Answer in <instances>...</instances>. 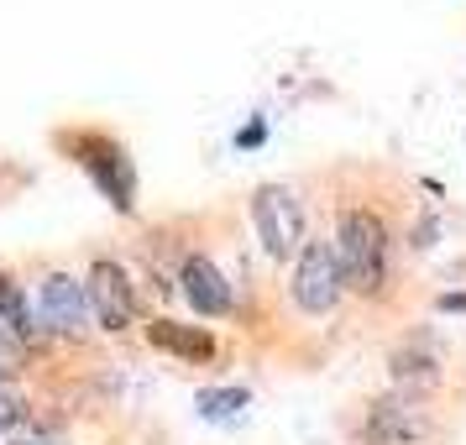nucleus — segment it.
Returning a JSON list of instances; mask_svg holds the SVG:
<instances>
[{
    "label": "nucleus",
    "instance_id": "f03ea898",
    "mask_svg": "<svg viewBox=\"0 0 466 445\" xmlns=\"http://www.w3.org/2000/svg\"><path fill=\"white\" fill-rule=\"evenodd\" d=\"M346 294V273H340V252L330 236H304L294 262V304L304 315H330Z\"/></svg>",
    "mask_w": 466,
    "mask_h": 445
},
{
    "label": "nucleus",
    "instance_id": "4468645a",
    "mask_svg": "<svg viewBox=\"0 0 466 445\" xmlns=\"http://www.w3.org/2000/svg\"><path fill=\"white\" fill-rule=\"evenodd\" d=\"M5 382H11V361H0V388H5Z\"/></svg>",
    "mask_w": 466,
    "mask_h": 445
},
{
    "label": "nucleus",
    "instance_id": "423d86ee",
    "mask_svg": "<svg viewBox=\"0 0 466 445\" xmlns=\"http://www.w3.org/2000/svg\"><path fill=\"white\" fill-rule=\"evenodd\" d=\"M85 288H89V304H95L100 330H127L131 325V283H127V273H121L110 257H100V262L89 268Z\"/></svg>",
    "mask_w": 466,
    "mask_h": 445
},
{
    "label": "nucleus",
    "instance_id": "9d476101",
    "mask_svg": "<svg viewBox=\"0 0 466 445\" xmlns=\"http://www.w3.org/2000/svg\"><path fill=\"white\" fill-rule=\"evenodd\" d=\"M0 319L16 330V340H32V336H37L32 309H26V298H22V288H16V278H11V273H0Z\"/></svg>",
    "mask_w": 466,
    "mask_h": 445
},
{
    "label": "nucleus",
    "instance_id": "6e6552de",
    "mask_svg": "<svg viewBox=\"0 0 466 445\" xmlns=\"http://www.w3.org/2000/svg\"><path fill=\"white\" fill-rule=\"evenodd\" d=\"M184 294H189V304L199 315H210V319L231 309V288H226V278L215 273L210 257H189L184 262Z\"/></svg>",
    "mask_w": 466,
    "mask_h": 445
},
{
    "label": "nucleus",
    "instance_id": "1a4fd4ad",
    "mask_svg": "<svg viewBox=\"0 0 466 445\" xmlns=\"http://www.w3.org/2000/svg\"><path fill=\"white\" fill-rule=\"evenodd\" d=\"M147 336H152V346H168V351H184L189 361H205V357L215 351L205 330H184V325H173V319H157V325H152Z\"/></svg>",
    "mask_w": 466,
    "mask_h": 445
},
{
    "label": "nucleus",
    "instance_id": "ddd939ff",
    "mask_svg": "<svg viewBox=\"0 0 466 445\" xmlns=\"http://www.w3.org/2000/svg\"><path fill=\"white\" fill-rule=\"evenodd\" d=\"M441 309H445V315H451V309L466 315V294H441Z\"/></svg>",
    "mask_w": 466,
    "mask_h": 445
},
{
    "label": "nucleus",
    "instance_id": "f8f14e48",
    "mask_svg": "<svg viewBox=\"0 0 466 445\" xmlns=\"http://www.w3.org/2000/svg\"><path fill=\"white\" fill-rule=\"evenodd\" d=\"M16 346H22V340H16V330L0 319V361H11V367H16Z\"/></svg>",
    "mask_w": 466,
    "mask_h": 445
},
{
    "label": "nucleus",
    "instance_id": "f257e3e1",
    "mask_svg": "<svg viewBox=\"0 0 466 445\" xmlns=\"http://www.w3.org/2000/svg\"><path fill=\"white\" fill-rule=\"evenodd\" d=\"M336 252L346 288L357 294H378L388 278V226L372 210H340L336 220Z\"/></svg>",
    "mask_w": 466,
    "mask_h": 445
},
{
    "label": "nucleus",
    "instance_id": "7ed1b4c3",
    "mask_svg": "<svg viewBox=\"0 0 466 445\" xmlns=\"http://www.w3.org/2000/svg\"><path fill=\"white\" fill-rule=\"evenodd\" d=\"M252 226L262 236L268 257H278V262L304 247V210H299V199L289 184H262L252 194Z\"/></svg>",
    "mask_w": 466,
    "mask_h": 445
},
{
    "label": "nucleus",
    "instance_id": "2eb2a0df",
    "mask_svg": "<svg viewBox=\"0 0 466 445\" xmlns=\"http://www.w3.org/2000/svg\"><path fill=\"white\" fill-rule=\"evenodd\" d=\"M5 445H37V440H5Z\"/></svg>",
    "mask_w": 466,
    "mask_h": 445
},
{
    "label": "nucleus",
    "instance_id": "20e7f679",
    "mask_svg": "<svg viewBox=\"0 0 466 445\" xmlns=\"http://www.w3.org/2000/svg\"><path fill=\"white\" fill-rule=\"evenodd\" d=\"M361 435H367V445H420L430 435V414L409 393H382V399L367 403Z\"/></svg>",
    "mask_w": 466,
    "mask_h": 445
},
{
    "label": "nucleus",
    "instance_id": "0eeeda50",
    "mask_svg": "<svg viewBox=\"0 0 466 445\" xmlns=\"http://www.w3.org/2000/svg\"><path fill=\"white\" fill-rule=\"evenodd\" d=\"M388 372H393V382H399V393H409V399H424V393H435L441 388V357L430 351V346H399L393 357H388Z\"/></svg>",
    "mask_w": 466,
    "mask_h": 445
},
{
    "label": "nucleus",
    "instance_id": "9b49d317",
    "mask_svg": "<svg viewBox=\"0 0 466 445\" xmlns=\"http://www.w3.org/2000/svg\"><path fill=\"white\" fill-rule=\"evenodd\" d=\"M236 409H247V388H199V414L205 420H226Z\"/></svg>",
    "mask_w": 466,
    "mask_h": 445
},
{
    "label": "nucleus",
    "instance_id": "39448f33",
    "mask_svg": "<svg viewBox=\"0 0 466 445\" xmlns=\"http://www.w3.org/2000/svg\"><path fill=\"white\" fill-rule=\"evenodd\" d=\"M43 319L58 330V336H85L89 319H95L89 288L74 273H47L43 278Z\"/></svg>",
    "mask_w": 466,
    "mask_h": 445
}]
</instances>
